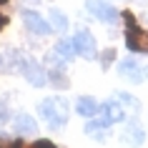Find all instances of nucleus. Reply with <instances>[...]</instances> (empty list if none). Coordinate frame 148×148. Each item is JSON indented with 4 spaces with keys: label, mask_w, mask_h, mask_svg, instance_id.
<instances>
[{
    "label": "nucleus",
    "mask_w": 148,
    "mask_h": 148,
    "mask_svg": "<svg viewBox=\"0 0 148 148\" xmlns=\"http://www.w3.org/2000/svg\"><path fill=\"white\" fill-rule=\"evenodd\" d=\"M48 78L53 80L55 86H60V88H68V78L63 75V70H50V75H48Z\"/></svg>",
    "instance_id": "nucleus-15"
},
{
    "label": "nucleus",
    "mask_w": 148,
    "mask_h": 148,
    "mask_svg": "<svg viewBox=\"0 0 148 148\" xmlns=\"http://www.w3.org/2000/svg\"><path fill=\"white\" fill-rule=\"evenodd\" d=\"M73 45H75V50H78L83 58H95V38L90 35L88 30H78L75 35H73Z\"/></svg>",
    "instance_id": "nucleus-5"
},
{
    "label": "nucleus",
    "mask_w": 148,
    "mask_h": 148,
    "mask_svg": "<svg viewBox=\"0 0 148 148\" xmlns=\"http://www.w3.org/2000/svg\"><path fill=\"white\" fill-rule=\"evenodd\" d=\"M110 60H113V50H106V53H103V65H108Z\"/></svg>",
    "instance_id": "nucleus-19"
},
{
    "label": "nucleus",
    "mask_w": 148,
    "mask_h": 148,
    "mask_svg": "<svg viewBox=\"0 0 148 148\" xmlns=\"http://www.w3.org/2000/svg\"><path fill=\"white\" fill-rule=\"evenodd\" d=\"M125 140H128L131 146H140V143L146 140V136H143V131H140L138 123H131V125H128V136H125Z\"/></svg>",
    "instance_id": "nucleus-11"
},
{
    "label": "nucleus",
    "mask_w": 148,
    "mask_h": 148,
    "mask_svg": "<svg viewBox=\"0 0 148 148\" xmlns=\"http://www.w3.org/2000/svg\"><path fill=\"white\" fill-rule=\"evenodd\" d=\"M125 78H128V80H133V83H140V80H143V73H140V68H136L133 73H128Z\"/></svg>",
    "instance_id": "nucleus-16"
},
{
    "label": "nucleus",
    "mask_w": 148,
    "mask_h": 148,
    "mask_svg": "<svg viewBox=\"0 0 148 148\" xmlns=\"http://www.w3.org/2000/svg\"><path fill=\"white\" fill-rule=\"evenodd\" d=\"M5 23H8V20H5V18H0V28H3V25H5Z\"/></svg>",
    "instance_id": "nucleus-21"
},
{
    "label": "nucleus",
    "mask_w": 148,
    "mask_h": 148,
    "mask_svg": "<svg viewBox=\"0 0 148 148\" xmlns=\"http://www.w3.org/2000/svg\"><path fill=\"white\" fill-rule=\"evenodd\" d=\"M15 131L30 136V133H38V123H35V118L28 116V113H18V118H15Z\"/></svg>",
    "instance_id": "nucleus-7"
},
{
    "label": "nucleus",
    "mask_w": 148,
    "mask_h": 148,
    "mask_svg": "<svg viewBox=\"0 0 148 148\" xmlns=\"http://www.w3.org/2000/svg\"><path fill=\"white\" fill-rule=\"evenodd\" d=\"M33 148H55V146L50 143V140H38V143H35Z\"/></svg>",
    "instance_id": "nucleus-17"
},
{
    "label": "nucleus",
    "mask_w": 148,
    "mask_h": 148,
    "mask_svg": "<svg viewBox=\"0 0 148 148\" xmlns=\"http://www.w3.org/2000/svg\"><path fill=\"white\" fill-rule=\"evenodd\" d=\"M116 101H118V103H123V106H128V108H133L136 113L140 110V103H138V98H133L131 93H123V90H118V93H116Z\"/></svg>",
    "instance_id": "nucleus-13"
},
{
    "label": "nucleus",
    "mask_w": 148,
    "mask_h": 148,
    "mask_svg": "<svg viewBox=\"0 0 148 148\" xmlns=\"http://www.w3.org/2000/svg\"><path fill=\"white\" fill-rule=\"evenodd\" d=\"M5 121H10V113L3 108V106H0V123H5Z\"/></svg>",
    "instance_id": "nucleus-18"
},
{
    "label": "nucleus",
    "mask_w": 148,
    "mask_h": 148,
    "mask_svg": "<svg viewBox=\"0 0 148 148\" xmlns=\"http://www.w3.org/2000/svg\"><path fill=\"white\" fill-rule=\"evenodd\" d=\"M3 3H8V0H0V5H3Z\"/></svg>",
    "instance_id": "nucleus-22"
},
{
    "label": "nucleus",
    "mask_w": 148,
    "mask_h": 148,
    "mask_svg": "<svg viewBox=\"0 0 148 148\" xmlns=\"http://www.w3.org/2000/svg\"><path fill=\"white\" fill-rule=\"evenodd\" d=\"M20 70H23V75L28 78V83H33V86H38L43 88L48 83V75H45V70L40 68L35 60H20Z\"/></svg>",
    "instance_id": "nucleus-4"
},
{
    "label": "nucleus",
    "mask_w": 148,
    "mask_h": 148,
    "mask_svg": "<svg viewBox=\"0 0 148 148\" xmlns=\"http://www.w3.org/2000/svg\"><path fill=\"white\" fill-rule=\"evenodd\" d=\"M23 23L25 28L35 35H48L50 33V23H48L45 18H40L35 10H23Z\"/></svg>",
    "instance_id": "nucleus-6"
},
{
    "label": "nucleus",
    "mask_w": 148,
    "mask_h": 148,
    "mask_svg": "<svg viewBox=\"0 0 148 148\" xmlns=\"http://www.w3.org/2000/svg\"><path fill=\"white\" fill-rule=\"evenodd\" d=\"M86 133L90 136L93 140H106L108 138V133H106V125H103V121H90V123L86 125Z\"/></svg>",
    "instance_id": "nucleus-9"
},
{
    "label": "nucleus",
    "mask_w": 148,
    "mask_h": 148,
    "mask_svg": "<svg viewBox=\"0 0 148 148\" xmlns=\"http://www.w3.org/2000/svg\"><path fill=\"white\" fill-rule=\"evenodd\" d=\"M136 68H138V63L133 60V58H125V60H121V63H118V73H123V75L133 73Z\"/></svg>",
    "instance_id": "nucleus-14"
},
{
    "label": "nucleus",
    "mask_w": 148,
    "mask_h": 148,
    "mask_svg": "<svg viewBox=\"0 0 148 148\" xmlns=\"http://www.w3.org/2000/svg\"><path fill=\"white\" fill-rule=\"evenodd\" d=\"M0 148H10V146H8V143H5V140H0Z\"/></svg>",
    "instance_id": "nucleus-20"
},
{
    "label": "nucleus",
    "mask_w": 148,
    "mask_h": 148,
    "mask_svg": "<svg viewBox=\"0 0 148 148\" xmlns=\"http://www.w3.org/2000/svg\"><path fill=\"white\" fill-rule=\"evenodd\" d=\"M55 53L60 60H70L73 55H75V45L68 43V40H58V45H55Z\"/></svg>",
    "instance_id": "nucleus-10"
},
{
    "label": "nucleus",
    "mask_w": 148,
    "mask_h": 148,
    "mask_svg": "<svg viewBox=\"0 0 148 148\" xmlns=\"http://www.w3.org/2000/svg\"><path fill=\"white\" fill-rule=\"evenodd\" d=\"M88 13H93L98 20H103V23H116L118 20V10L110 8L108 3H103V0H88L86 3Z\"/></svg>",
    "instance_id": "nucleus-3"
},
{
    "label": "nucleus",
    "mask_w": 148,
    "mask_h": 148,
    "mask_svg": "<svg viewBox=\"0 0 148 148\" xmlns=\"http://www.w3.org/2000/svg\"><path fill=\"white\" fill-rule=\"evenodd\" d=\"M38 116L50 123V128H63L65 125V113H58L55 101H43L38 106Z\"/></svg>",
    "instance_id": "nucleus-1"
},
{
    "label": "nucleus",
    "mask_w": 148,
    "mask_h": 148,
    "mask_svg": "<svg viewBox=\"0 0 148 148\" xmlns=\"http://www.w3.org/2000/svg\"><path fill=\"white\" fill-rule=\"evenodd\" d=\"M98 113H101L103 125L125 121V110L121 108V103H118V101H106V103H101V106H98Z\"/></svg>",
    "instance_id": "nucleus-2"
},
{
    "label": "nucleus",
    "mask_w": 148,
    "mask_h": 148,
    "mask_svg": "<svg viewBox=\"0 0 148 148\" xmlns=\"http://www.w3.org/2000/svg\"><path fill=\"white\" fill-rule=\"evenodd\" d=\"M75 110H78V116H83V118H90V116H95L98 113V103L93 101V98H78L75 101Z\"/></svg>",
    "instance_id": "nucleus-8"
},
{
    "label": "nucleus",
    "mask_w": 148,
    "mask_h": 148,
    "mask_svg": "<svg viewBox=\"0 0 148 148\" xmlns=\"http://www.w3.org/2000/svg\"><path fill=\"white\" fill-rule=\"evenodd\" d=\"M50 23H53V28H58V33H65V30H68V18L63 15L58 8L50 10Z\"/></svg>",
    "instance_id": "nucleus-12"
},
{
    "label": "nucleus",
    "mask_w": 148,
    "mask_h": 148,
    "mask_svg": "<svg viewBox=\"0 0 148 148\" xmlns=\"http://www.w3.org/2000/svg\"><path fill=\"white\" fill-rule=\"evenodd\" d=\"M146 73H148V68H146Z\"/></svg>",
    "instance_id": "nucleus-23"
}]
</instances>
